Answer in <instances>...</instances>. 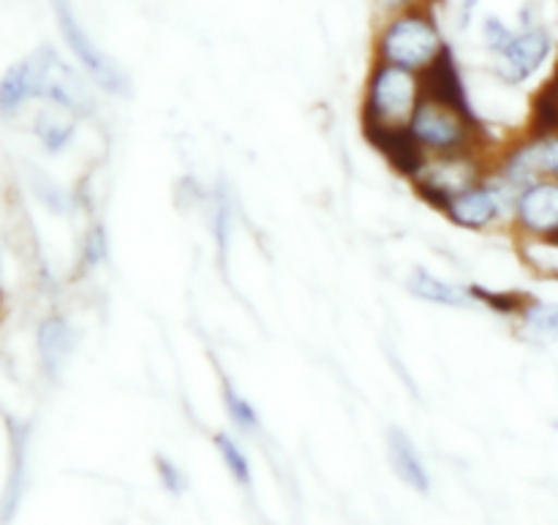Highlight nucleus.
Returning <instances> with one entry per match:
<instances>
[{
  "label": "nucleus",
  "mask_w": 558,
  "mask_h": 525,
  "mask_svg": "<svg viewBox=\"0 0 558 525\" xmlns=\"http://www.w3.org/2000/svg\"><path fill=\"white\" fill-rule=\"evenodd\" d=\"M417 93H420V82L412 71L392 63L379 65L374 80H371L365 118L379 120V123H387V125L409 123L414 109H417Z\"/></svg>",
  "instance_id": "obj_1"
},
{
  "label": "nucleus",
  "mask_w": 558,
  "mask_h": 525,
  "mask_svg": "<svg viewBox=\"0 0 558 525\" xmlns=\"http://www.w3.org/2000/svg\"><path fill=\"white\" fill-rule=\"evenodd\" d=\"M441 49H445V44H441L439 30L423 16H401L381 36L385 63L401 65L409 71L428 69L439 58Z\"/></svg>",
  "instance_id": "obj_2"
},
{
  "label": "nucleus",
  "mask_w": 558,
  "mask_h": 525,
  "mask_svg": "<svg viewBox=\"0 0 558 525\" xmlns=\"http://www.w3.org/2000/svg\"><path fill=\"white\" fill-rule=\"evenodd\" d=\"M52 5H54V14H58V25H60V33H63L65 44H69L71 52L76 54V60L85 65L87 74H90L104 90L118 93V96L129 93V80H125V74L118 69V65L109 63L107 54H104L101 49L90 41V36L82 30L74 11H71L69 0H52Z\"/></svg>",
  "instance_id": "obj_3"
},
{
  "label": "nucleus",
  "mask_w": 558,
  "mask_h": 525,
  "mask_svg": "<svg viewBox=\"0 0 558 525\" xmlns=\"http://www.w3.org/2000/svg\"><path fill=\"white\" fill-rule=\"evenodd\" d=\"M466 123L469 120L461 112L434 101V98H425L414 109L412 120H409V129H412L414 139L423 147L452 156V152H461L463 145L469 142Z\"/></svg>",
  "instance_id": "obj_4"
},
{
  "label": "nucleus",
  "mask_w": 558,
  "mask_h": 525,
  "mask_svg": "<svg viewBox=\"0 0 558 525\" xmlns=\"http://www.w3.org/2000/svg\"><path fill=\"white\" fill-rule=\"evenodd\" d=\"M365 136L390 158L392 167L398 169L407 178H420V172L425 169V156L423 145L414 139L412 129H403V125H387L379 120L365 118Z\"/></svg>",
  "instance_id": "obj_5"
},
{
  "label": "nucleus",
  "mask_w": 558,
  "mask_h": 525,
  "mask_svg": "<svg viewBox=\"0 0 558 525\" xmlns=\"http://www.w3.org/2000/svg\"><path fill=\"white\" fill-rule=\"evenodd\" d=\"M550 52V38L545 30H526L523 36H515L510 47L505 49V65H501V80L518 85L529 80L534 71L543 65V60Z\"/></svg>",
  "instance_id": "obj_6"
},
{
  "label": "nucleus",
  "mask_w": 558,
  "mask_h": 525,
  "mask_svg": "<svg viewBox=\"0 0 558 525\" xmlns=\"http://www.w3.org/2000/svg\"><path fill=\"white\" fill-rule=\"evenodd\" d=\"M425 93H428V98L456 109V112H461L469 123H474V114L472 107H469L466 90H463L461 74H458L456 60H452V52L447 47L441 49L439 58L428 65V87H425Z\"/></svg>",
  "instance_id": "obj_7"
},
{
  "label": "nucleus",
  "mask_w": 558,
  "mask_h": 525,
  "mask_svg": "<svg viewBox=\"0 0 558 525\" xmlns=\"http://www.w3.org/2000/svg\"><path fill=\"white\" fill-rule=\"evenodd\" d=\"M518 221L537 234L558 232V183H532L518 199Z\"/></svg>",
  "instance_id": "obj_8"
},
{
  "label": "nucleus",
  "mask_w": 558,
  "mask_h": 525,
  "mask_svg": "<svg viewBox=\"0 0 558 525\" xmlns=\"http://www.w3.org/2000/svg\"><path fill=\"white\" fill-rule=\"evenodd\" d=\"M499 196L483 185H469L461 194H456L447 205V216L466 229H485L499 218Z\"/></svg>",
  "instance_id": "obj_9"
},
{
  "label": "nucleus",
  "mask_w": 558,
  "mask_h": 525,
  "mask_svg": "<svg viewBox=\"0 0 558 525\" xmlns=\"http://www.w3.org/2000/svg\"><path fill=\"white\" fill-rule=\"evenodd\" d=\"M539 174H550L558 180V136H543L534 145L518 150L507 163V180L515 185L529 183Z\"/></svg>",
  "instance_id": "obj_10"
},
{
  "label": "nucleus",
  "mask_w": 558,
  "mask_h": 525,
  "mask_svg": "<svg viewBox=\"0 0 558 525\" xmlns=\"http://www.w3.org/2000/svg\"><path fill=\"white\" fill-rule=\"evenodd\" d=\"M387 455H390L392 472L398 474V479H401L403 485L420 490V493H428V472H425L423 461H420L417 447L409 441V436L403 434V430L392 428L390 434H387Z\"/></svg>",
  "instance_id": "obj_11"
},
{
  "label": "nucleus",
  "mask_w": 558,
  "mask_h": 525,
  "mask_svg": "<svg viewBox=\"0 0 558 525\" xmlns=\"http://www.w3.org/2000/svg\"><path fill=\"white\" fill-rule=\"evenodd\" d=\"M409 292L417 294L420 300H428L436 305H452V308H463L472 300V292L456 286V283H447L441 278L430 276L428 270H414L409 278Z\"/></svg>",
  "instance_id": "obj_12"
},
{
  "label": "nucleus",
  "mask_w": 558,
  "mask_h": 525,
  "mask_svg": "<svg viewBox=\"0 0 558 525\" xmlns=\"http://www.w3.org/2000/svg\"><path fill=\"white\" fill-rule=\"evenodd\" d=\"M27 98H36V82H33L31 60L11 65L0 80V109L5 114L16 112Z\"/></svg>",
  "instance_id": "obj_13"
},
{
  "label": "nucleus",
  "mask_w": 558,
  "mask_h": 525,
  "mask_svg": "<svg viewBox=\"0 0 558 525\" xmlns=\"http://www.w3.org/2000/svg\"><path fill=\"white\" fill-rule=\"evenodd\" d=\"M38 343H41V357L49 368H58L60 359L69 354L71 349V332L65 327V321L49 319L47 325L41 327V335H38Z\"/></svg>",
  "instance_id": "obj_14"
},
{
  "label": "nucleus",
  "mask_w": 558,
  "mask_h": 525,
  "mask_svg": "<svg viewBox=\"0 0 558 525\" xmlns=\"http://www.w3.org/2000/svg\"><path fill=\"white\" fill-rule=\"evenodd\" d=\"M213 444H216V450L221 452L223 463H227V468H229V474H232V477L238 479L240 485H251V466H248V461H245L243 450H240V447L234 444V441L229 439L227 434H218Z\"/></svg>",
  "instance_id": "obj_15"
},
{
  "label": "nucleus",
  "mask_w": 558,
  "mask_h": 525,
  "mask_svg": "<svg viewBox=\"0 0 558 525\" xmlns=\"http://www.w3.org/2000/svg\"><path fill=\"white\" fill-rule=\"evenodd\" d=\"M523 316H526V325L532 332L543 338H558V305L534 303Z\"/></svg>",
  "instance_id": "obj_16"
},
{
  "label": "nucleus",
  "mask_w": 558,
  "mask_h": 525,
  "mask_svg": "<svg viewBox=\"0 0 558 525\" xmlns=\"http://www.w3.org/2000/svg\"><path fill=\"white\" fill-rule=\"evenodd\" d=\"M223 401H227L229 414H232V419L240 425V428H256V425H259V417H256L254 406H251L245 398H240L232 387H227V392H223Z\"/></svg>",
  "instance_id": "obj_17"
},
{
  "label": "nucleus",
  "mask_w": 558,
  "mask_h": 525,
  "mask_svg": "<svg viewBox=\"0 0 558 525\" xmlns=\"http://www.w3.org/2000/svg\"><path fill=\"white\" fill-rule=\"evenodd\" d=\"M38 136H41V142L49 150H60V147L71 139V125L47 123V120H41V123H38Z\"/></svg>",
  "instance_id": "obj_18"
},
{
  "label": "nucleus",
  "mask_w": 558,
  "mask_h": 525,
  "mask_svg": "<svg viewBox=\"0 0 558 525\" xmlns=\"http://www.w3.org/2000/svg\"><path fill=\"white\" fill-rule=\"evenodd\" d=\"M512 38L515 36L501 25V20H494V16H490V20L485 22V44H488L494 52H505V49L510 47Z\"/></svg>",
  "instance_id": "obj_19"
},
{
  "label": "nucleus",
  "mask_w": 558,
  "mask_h": 525,
  "mask_svg": "<svg viewBox=\"0 0 558 525\" xmlns=\"http://www.w3.org/2000/svg\"><path fill=\"white\" fill-rule=\"evenodd\" d=\"M156 466H158V474H161L163 488L172 490V493H183V490H185V479H183V474L178 472V466H172V463H169L167 457H161V455H158Z\"/></svg>",
  "instance_id": "obj_20"
},
{
  "label": "nucleus",
  "mask_w": 558,
  "mask_h": 525,
  "mask_svg": "<svg viewBox=\"0 0 558 525\" xmlns=\"http://www.w3.org/2000/svg\"><path fill=\"white\" fill-rule=\"evenodd\" d=\"M474 297H480L483 303H488L494 310H501V314H512V310H521V300L518 297H505V294H490L483 292V289H472Z\"/></svg>",
  "instance_id": "obj_21"
}]
</instances>
